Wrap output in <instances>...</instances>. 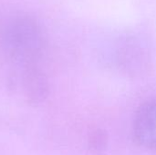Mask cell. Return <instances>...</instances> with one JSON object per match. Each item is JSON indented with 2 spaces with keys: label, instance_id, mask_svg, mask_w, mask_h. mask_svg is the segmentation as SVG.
<instances>
[{
  "label": "cell",
  "instance_id": "obj_3",
  "mask_svg": "<svg viewBox=\"0 0 156 155\" xmlns=\"http://www.w3.org/2000/svg\"><path fill=\"white\" fill-rule=\"evenodd\" d=\"M133 136L139 145L156 151V100L138 110L133 122Z\"/></svg>",
  "mask_w": 156,
  "mask_h": 155
},
{
  "label": "cell",
  "instance_id": "obj_2",
  "mask_svg": "<svg viewBox=\"0 0 156 155\" xmlns=\"http://www.w3.org/2000/svg\"><path fill=\"white\" fill-rule=\"evenodd\" d=\"M18 68L15 73V89L28 103L37 104L43 101L48 92V84L43 73L35 65Z\"/></svg>",
  "mask_w": 156,
  "mask_h": 155
},
{
  "label": "cell",
  "instance_id": "obj_1",
  "mask_svg": "<svg viewBox=\"0 0 156 155\" xmlns=\"http://www.w3.org/2000/svg\"><path fill=\"white\" fill-rule=\"evenodd\" d=\"M43 48V35L37 22L22 14L12 15L0 25V49L17 67L35 65Z\"/></svg>",
  "mask_w": 156,
  "mask_h": 155
}]
</instances>
